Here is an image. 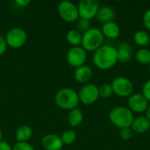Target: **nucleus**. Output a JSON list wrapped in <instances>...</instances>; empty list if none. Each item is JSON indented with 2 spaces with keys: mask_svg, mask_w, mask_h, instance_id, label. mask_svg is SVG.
I'll use <instances>...</instances> for the list:
<instances>
[{
  "mask_svg": "<svg viewBox=\"0 0 150 150\" xmlns=\"http://www.w3.org/2000/svg\"><path fill=\"white\" fill-rule=\"evenodd\" d=\"M95 66L102 70H107L118 62L117 48L111 45H102L95 52L92 57Z\"/></svg>",
  "mask_w": 150,
  "mask_h": 150,
  "instance_id": "f257e3e1",
  "label": "nucleus"
},
{
  "mask_svg": "<svg viewBox=\"0 0 150 150\" xmlns=\"http://www.w3.org/2000/svg\"><path fill=\"white\" fill-rule=\"evenodd\" d=\"M55 104L63 110L71 111L77 108L79 105L78 92L72 88H62L59 90L54 96Z\"/></svg>",
  "mask_w": 150,
  "mask_h": 150,
  "instance_id": "f03ea898",
  "label": "nucleus"
},
{
  "mask_svg": "<svg viewBox=\"0 0 150 150\" xmlns=\"http://www.w3.org/2000/svg\"><path fill=\"white\" fill-rule=\"evenodd\" d=\"M134 119V113L126 106H116L109 112V120L112 124L120 129L131 127Z\"/></svg>",
  "mask_w": 150,
  "mask_h": 150,
  "instance_id": "7ed1b4c3",
  "label": "nucleus"
},
{
  "mask_svg": "<svg viewBox=\"0 0 150 150\" xmlns=\"http://www.w3.org/2000/svg\"><path fill=\"white\" fill-rule=\"evenodd\" d=\"M104 42V35L100 29L91 27L87 32L83 33L81 47L86 52H95Z\"/></svg>",
  "mask_w": 150,
  "mask_h": 150,
  "instance_id": "20e7f679",
  "label": "nucleus"
},
{
  "mask_svg": "<svg viewBox=\"0 0 150 150\" xmlns=\"http://www.w3.org/2000/svg\"><path fill=\"white\" fill-rule=\"evenodd\" d=\"M4 38L9 47L18 49L22 47L26 43L27 33L21 27H13L7 32Z\"/></svg>",
  "mask_w": 150,
  "mask_h": 150,
  "instance_id": "39448f33",
  "label": "nucleus"
},
{
  "mask_svg": "<svg viewBox=\"0 0 150 150\" xmlns=\"http://www.w3.org/2000/svg\"><path fill=\"white\" fill-rule=\"evenodd\" d=\"M111 85L113 93L121 98L130 97L134 91V84L132 81L126 76L116 77L113 79Z\"/></svg>",
  "mask_w": 150,
  "mask_h": 150,
  "instance_id": "423d86ee",
  "label": "nucleus"
},
{
  "mask_svg": "<svg viewBox=\"0 0 150 150\" xmlns=\"http://www.w3.org/2000/svg\"><path fill=\"white\" fill-rule=\"evenodd\" d=\"M58 13L66 22L73 23L79 19L77 5L70 1H62L58 5Z\"/></svg>",
  "mask_w": 150,
  "mask_h": 150,
  "instance_id": "0eeeda50",
  "label": "nucleus"
},
{
  "mask_svg": "<svg viewBox=\"0 0 150 150\" xmlns=\"http://www.w3.org/2000/svg\"><path fill=\"white\" fill-rule=\"evenodd\" d=\"M99 3L97 0H81L77 4L79 18L91 20L95 18L99 8Z\"/></svg>",
  "mask_w": 150,
  "mask_h": 150,
  "instance_id": "6e6552de",
  "label": "nucleus"
},
{
  "mask_svg": "<svg viewBox=\"0 0 150 150\" xmlns=\"http://www.w3.org/2000/svg\"><path fill=\"white\" fill-rule=\"evenodd\" d=\"M78 97L81 103L91 105L96 103L99 98L98 87L94 83H86L78 91Z\"/></svg>",
  "mask_w": 150,
  "mask_h": 150,
  "instance_id": "1a4fd4ad",
  "label": "nucleus"
},
{
  "mask_svg": "<svg viewBox=\"0 0 150 150\" xmlns=\"http://www.w3.org/2000/svg\"><path fill=\"white\" fill-rule=\"evenodd\" d=\"M66 60L69 66L76 69L84 65V63L86 62L87 52L81 46L72 47L67 53Z\"/></svg>",
  "mask_w": 150,
  "mask_h": 150,
  "instance_id": "9d476101",
  "label": "nucleus"
},
{
  "mask_svg": "<svg viewBox=\"0 0 150 150\" xmlns=\"http://www.w3.org/2000/svg\"><path fill=\"white\" fill-rule=\"evenodd\" d=\"M149 105V101L144 98V96L142 93L132 94L127 100V108L133 113L145 112Z\"/></svg>",
  "mask_w": 150,
  "mask_h": 150,
  "instance_id": "9b49d317",
  "label": "nucleus"
},
{
  "mask_svg": "<svg viewBox=\"0 0 150 150\" xmlns=\"http://www.w3.org/2000/svg\"><path fill=\"white\" fill-rule=\"evenodd\" d=\"M41 145L46 150H61L63 143L59 136L54 134H48L42 138Z\"/></svg>",
  "mask_w": 150,
  "mask_h": 150,
  "instance_id": "f8f14e48",
  "label": "nucleus"
},
{
  "mask_svg": "<svg viewBox=\"0 0 150 150\" xmlns=\"http://www.w3.org/2000/svg\"><path fill=\"white\" fill-rule=\"evenodd\" d=\"M92 69L88 65H83L78 67L74 71V78L80 83H87L92 77Z\"/></svg>",
  "mask_w": 150,
  "mask_h": 150,
  "instance_id": "ddd939ff",
  "label": "nucleus"
},
{
  "mask_svg": "<svg viewBox=\"0 0 150 150\" xmlns=\"http://www.w3.org/2000/svg\"><path fill=\"white\" fill-rule=\"evenodd\" d=\"M114 18H115V12L112 6H110V5L99 6L97 15H96V18L100 23L105 24L107 22L113 21Z\"/></svg>",
  "mask_w": 150,
  "mask_h": 150,
  "instance_id": "4468645a",
  "label": "nucleus"
},
{
  "mask_svg": "<svg viewBox=\"0 0 150 150\" xmlns=\"http://www.w3.org/2000/svg\"><path fill=\"white\" fill-rule=\"evenodd\" d=\"M133 132L137 134H144L148 132L150 128V121L145 116H139L134 119L131 125Z\"/></svg>",
  "mask_w": 150,
  "mask_h": 150,
  "instance_id": "2eb2a0df",
  "label": "nucleus"
},
{
  "mask_svg": "<svg viewBox=\"0 0 150 150\" xmlns=\"http://www.w3.org/2000/svg\"><path fill=\"white\" fill-rule=\"evenodd\" d=\"M101 32L104 35V37L109 38V39H117L120 34V28L119 25L114 22H107L105 24H103Z\"/></svg>",
  "mask_w": 150,
  "mask_h": 150,
  "instance_id": "dca6fc26",
  "label": "nucleus"
},
{
  "mask_svg": "<svg viewBox=\"0 0 150 150\" xmlns=\"http://www.w3.org/2000/svg\"><path fill=\"white\" fill-rule=\"evenodd\" d=\"M132 47L131 46L127 43L123 42L119 45L117 47V56H118V62L126 63L129 62L132 58Z\"/></svg>",
  "mask_w": 150,
  "mask_h": 150,
  "instance_id": "f3484780",
  "label": "nucleus"
},
{
  "mask_svg": "<svg viewBox=\"0 0 150 150\" xmlns=\"http://www.w3.org/2000/svg\"><path fill=\"white\" fill-rule=\"evenodd\" d=\"M68 123L72 127H79L83 120V111L80 108H75L69 112L67 116Z\"/></svg>",
  "mask_w": 150,
  "mask_h": 150,
  "instance_id": "a211bd4d",
  "label": "nucleus"
},
{
  "mask_svg": "<svg viewBox=\"0 0 150 150\" xmlns=\"http://www.w3.org/2000/svg\"><path fill=\"white\" fill-rule=\"evenodd\" d=\"M32 135H33V129L27 125H23L17 129L15 134V138L17 140V142H28Z\"/></svg>",
  "mask_w": 150,
  "mask_h": 150,
  "instance_id": "6ab92c4d",
  "label": "nucleus"
},
{
  "mask_svg": "<svg viewBox=\"0 0 150 150\" xmlns=\"http://www.w3.org/2000/svg\"><path fill=\"white\" fill-rule=\"evenodd\" d=\"M82 37L83 34L80 32L76 29H71L66 34V40L72 47H79L82 43Z\"/></svg>",
  "mask_w": 150,
  "mask_h": 150,
  "instance_id": "aec40b11",
  "label": "nucleus"
},
{
  "mask_svg": "<svg viewBox=\"0 0 150 150\" xmlns=\"http://www.w3.org/2000/svg\"><path fill=\"white\" fill-rule=\"evenodd\" d=\"M134 41L136 45L140 47H146L149 45L150 43V35L143 30H139L134 33Z\"/></svg>",
  "mask_w": 150,
  "mask_h": 150,
  "instance_id": "412c9836",
  "label": "nucleus"
},
{
  "mask_svg": "<svg viewBox=\"0 0 150 150\" xmlns=\"http://www.w3.org/2000/svg\"><path fill=\"white\" fill-rule=\"evenodd\" d=\"M135 59L136 61L143 65L150 64V50L145 47L140 48L136 54H135Z\"/></svg>",
  "mask_w": 150,
  "mask_h": 150,
  "instance_id": "4be33fe9",
  "label": "nucleus"
},
{
  "mask_svg": "<svg viewBox=\"0 0 150 150\" xmlns=\"http://www.w3.org/2000/svg\"><path fill=\"white\" fill-rule=\"evenodd\" d=\"M60 138H61L63 145H71L76 140V134L74 130L68 129V130H65L62 134Z\"/></svg>",
  "mask_w": 150,
  "mask_h": 150,
  "instance_id": "5701e85b",
  "label": "nucleus"
},
{
  "mask_svg": "<svg viewBox=\"0 0 150 150\" xmlns=\"http://www.w3.org/2000/svg\"><path fill=\"white\" fill-rule=\"evenodd\" d=\"M98 93H99V97L103 98H110L112 94V85L109 83H103L98 87Z\"/></svg>",
  "mask_w": 150,
  "mask_h": 150,
  "instance_id": "b1692460",
  "label": "nucleus"
},
{
  "mask_svg": "<svg viewBox=\"0 0 150 150\" xmlns=\"http://www.w3.org/2000/svg\"><path fill=\"white\" fill-rule=\"evenodd\" d=\"M91 28V23L90 20H86V19H82L79 18L77 20V24H76V30L78 32H80L82 34L84 33L85 32H87L89 29Z\"/></svg>",
  "mask_w": 150,
  "mask_h": 150,
  "instance_id": "393cba45",
  "label": "nucleus"
},
{
  "mask_svg": "<svg viewBox=\"0 0 150 150\" xmlns=\"http://www.w3.org/2000/svg\"><path fill=\"white\" fill-rule=\"evenodd\" d=\"M134 135V132L132 130L131 127H126V128H122L120 129V136L122 140L124 141H129L130 139H132Z\"/></svg>",
  "mask_w": 150,
  "mask_h": 150,
  "instance_id": "a878e982",
  "label": "nucleus"
},
{
  "mask_svg": "<svg viewBox=\"0 0 150 150\" xmlns=\"http://www.w3.org/2000/svg\"><path fill=\"white\" fill-rule=\"evenodd\" d=\"M12 150H34V149L28 142H17L12 147Z\"/></svg>",
  "mask_w": 150,
  "mask_h": 150,
  "instance_id": "bb28decb",
  "label": "nucleus"
},
{
  "mask_svg": "<svg viewBox=\"0 0 150 150\" xmlns=\"http://www.w3.org/2000/svg\"><path fill=\"white\" fill-rule=\"evenodd\" d=\"M142 94L144 96V98L150 102V79L148 80L147 82H145V83L142 86Z\"/></svg>",
  "mask_w": 150,
  "mask_h": 150,
  "instance_id": "cd10ccee",
  "label": "nucleus"
},
{
  "mask_svg": "<svg viewBox=\"0 0 150 150\" xmlns=\"http://www.w3.org/2000/svg\"><path fill=\"white\" fill-rule=\"evenodd\" d=\"M7 47L8 46H7L5 38L0 35V56L5 54V52L7 51Z\"/></svg>",
  "mask_w": 150,
  "mask_h": 150,
  "instance_id": "c85d7f7f",
  "label": "nucleus"
},
{
  "mask_svg": "<svg viewBox=\"0 0 150 150\" xmlns=\"http://www.w3.org/2000/svg\"><path fill=\"white\" fill-rule=\"evenodd\" d=\"M143 25L149 31H150V9L146 11L143 15Z\"/></svg>",
  "mask_w": 150,
  "mask_h": 150,
  "instance_id": "c756f323",
  "label": "nucleus"
},
{
  "mask_svg": "<svg viewBox=\"0 0 150 150\" xmlns=\"http://www.w3.org/2000/svg\"><path fill=\"white\" fill-rule=\"evenodd\" d=\"M15 4L18 7H26V6H28L31 4V2L29 0H16Z\"/></svg>",
  "mask_w": 150,
  "mask_h": 150,
  "instance_id": "7c9ffc66",
  "label": "nucleus"
},
{
  "mask_svg": "<svg viewBox=\"0 0 150 150\" xmlns=\"http://www.w3.org/2000/svg\"><path fill=\"white\" fill-rule=\"evenodd\" d=\"M0 150H12V147L4 141L0 142Z\"/></svg>",
  "mask_w": 150,
  "mask_h": 150,
  "instance_id": "2f4dec72",
  "label": "nucleus"
},
{
  "mask_svg": "<svg viewBox=\"0 0 150 150\" xmlns=\"http://www.w3.org/2000/svg\"><path fill=\"white\" fill-rule=\"evenodd\" d=\"M145 113H146V116H145V117L150 121V105H149V106H148V108H147Z\"/></svg>",
  "mask_w": 150,
  "mask_h": 150,
  "instance_id": "473e14b6",
  "label": "nucleus"
},
{
  "mask_svg": "<svg viewBox=\"0 0 150 150\" xmlns=\"http://www.w3.org/2000/svg\"><path fill=\"white\" fill-rule=\"evenodd\" d=\"M2 139H3V133H2V130L0 128V142H2Z\"/></svg>",
  "mask_w": 150,
  "mask_h": 150,
  "instance_id": "72a5a7b5",
  "label": "nucleus"
},
{
  "mask_svg": "<svg viewBox=\"0 0 150 150\" xmlns=\"http://www.w3.org/2000/svg\"><path fill=\"white\" fill-rule=\"evenodd\" d=\"M149 71H150V64H149Z\"/></svg>",
  "mask_w": 150,
  "mask_h": 150,
  "instance_id": "f704fd0d",
  "label": "nucleus"
},
{
  "mask_svg": "<svg viewBox=\"0 0 150 150\" xmlns=\"http://www.w3.org/2000/svg\"><path fill=\"white\" fill-rule=\"evenodd\" d=\"M149 45H150V43H149Z\"/></svg>",
  "mask_w": 150,
  "mask_h": 150,
  "instance_id": "c9c22d12",
  "label": "nucleus"
}]
</instances>
